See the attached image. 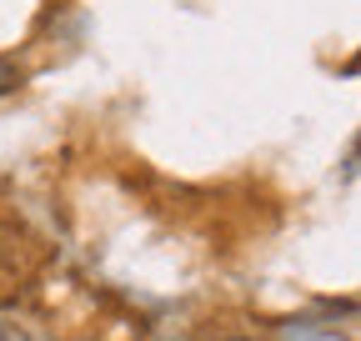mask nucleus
I'll return each mask as SVG.
<instances>
[]
</instances>
